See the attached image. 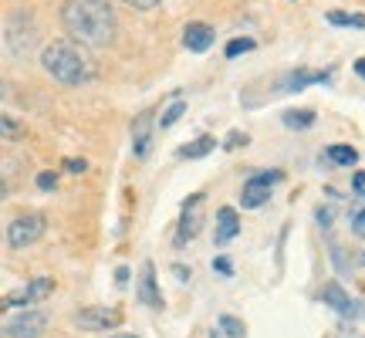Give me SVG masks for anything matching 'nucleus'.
<instances>
[{
  "instance_id": "36",
  "label": "nucleus",
  "mask_w": 365,
  "mask_h": 338,
  "mask_svg": "<svg viewBox=\"0 0 365 338\" xmlns=\"http://www.w3.org/2000/svg\"><path fill=\"white\" fill-rule=\"evenodd\" d=\"M4 95H7V88H4V81H0V98H4Z\"/></svg>"
},
{
  "instance_id": "22",
  "label": "nucleus",
  "mask_w": 365,
  "mask_h": 338,
  "mask_svg": "<svg viewBox=\"0 0 365 338\" xmlns=\"http://www.w3.org/2000/svg\"><path fill=\"white\" fill-rule=\"evenodd\" d=\"M220 328H223V335H230V338H244V335H247V332H244V322H240V318H234V314H223Z\"/></svg>"
},
{
  "instance_id": "35",
  "label": "nucleus",
  "mask_w": 365,
  "mask_h": 338,
  "mask_svg": "<svg viewBox=\"0 0 365 338\" xmlns=\"http://www.w3.org/2000/svg\"><path fill=\"white\" fill-rule=\"evenodd\" d=\"M112 338H139V335H132V332H118V335H112Z\"/></svg>"
},
{
  "instance_id": "13",
  "label": "nucleus",
  "mask_w": 365,
  "mask_h": 338,
  "mask_svg": "<svg viewBox=\"0 0 365 338\" xmlns=\"http://www.w3.org/2000/svg\"><path fill=\"white\" fill-rule=\"evenodd\" d=\"M322 301H325L331 312H339V314H352L355 312V301L349 298V291H345L341 285H335V281L322 287Z\"/></svg>"
},
{
  "instance_id": "8",
  "label": "nucleus",
  "mask_w": 365,
  "mask_h": 338,
  "mask_svg": "<svg viewBox=\"0 0 365 338\" xmlns=\"http://www.w3.org/2000/svg\"><path fill=\"white\" fill-rule=\"evenodd\" d=\"M196 207H200V193H193L186 203H182V213H180V234H176V244H190L196 234H200V227H203V220H200V213H196Z\"/></svg>"
},
{
  "instance_id": "28",
  "label": "nucleus",
  "mask_w": 365,
  "mask_h": 338,
  "mask_svg": "<svg viewBox=\"0 0 365 338\" xmlns=\"http://www.w3.org/2000/svg\"><path fill=\"white\" fill-rule=\"evenodd\" d=\"M65 169L68 173H75V176H81V173L88 169V163H85V159H65Z\"/></svg>"
},
{
  "instance_id": "27",
  "label": "nucleus",
  "mask_w": 365,
  "mask_h": 338,
  "mask_svg": "<svg viewBox=\"0 0 365 338\" xmlns=\"http://www.w3.org/2000/svg\"><path fill=\"white\" fill-rule=\"evenodd\" d=\"M352 190H355V196H362L365 200V169H359L352 176Z\"/></svg>"
},
{
  "instance_id": "4",
  "label": "nucleus",
  "mask_w": 365,
  "mask_h": 338,
  "mask_svg": "<svg viewBox=\"0 0 365 338\" xmlns=\"http://www.w3.org/2000/svg\"><path fill=\"white\" fill-rule=\"evenodd\" d=\"M44 328H48V314L44 312H21L0 328V338H41Z\"/></svg>"
},
{
  "instance_id": "33",
  "label": "nucleus",
  "mask_w": 365,
  "mask_h": 338,
  "mask_svg": "<svg viewBox=\"0 0 365 338\" xmlns=\"http://www.w3.org/2000/svg\"><path fill=\"white\" fill-rule=\"evenodd\" d=\"M355 71H359V75L365 78V58H359V61H355Z\"/></svg>"
},
{
  "instance_id": "30",
  "label": "nucleus",
  "mask_w": 365,
  "mask_h": 338,
  "mask_svg": "<svg viewBox=\"0 0 365 338\" xmlns=\"http://www.w3.org/2000/svg\"><path fill=\"white\" fill-rule=\"evenodd\" d=\"M213 267H217L220 274H234V264H230L227 257H217V260H213Z\"/></svg>"
},
{
  "instance_id": "21",
  "label": "nucleus",
  "mask_w": 365,
  "mask_h": 338,
  "mask_svg": "<svg viewBox=\"0 0 365 338\" xmlns=\"http://www.w3.org/2000/svg\"><path fill=\"white\" fill-rule=\"evenodd\" d=\"M257 48V41L254 38H234L230 44H227V58H240V54H247Z\"/></svg>"
},
{
  "instance_id": "37",
  "label": "nucleus",
  "mask_w": 365,
  "mask_h": 338,
  "mask_svg": "<svg viewBox=\"0 0 365 338\" xmlns=\"http://www.w3.org/2000/svg\"><path fill=\"white\" fill-rule=\"evenodd\" d=\"M359 260H362V267H365V250H362V257H359Z\"/></svg>"
},
{
  "instance_id": "11",
  "label": "nucleus",
  "mask_w": 365,
  "mask_h": 338,
  "mask_svg": "<svg viewBox=\"0 0 365 338\" xmlns=\"http://www.w3.org/2000/svg\"><path fill=\"white\" fill-rule=\"evenodd\" d=\"M237 234H240V217H237V210L234 207H220L217 210V234H213L217 247L230 244Z\"/></svg>"
},
{
  "instance_id": "10",
  "label": "nucleus",
  "mask_w": 365,
  "mask_h": 338,
  "mask_svg": "<svg viewBox=\"0 0 365 338\" xmlns=\"http://www.w3.org/2000/svg\"><path fill=\"white\" fill-rule=\"evenodd\" d=\"M213 41H217V34H213V27L210 24H200V21H193V24L182 27V44L190 48V51L203 54L213 48Z\"/></svg>"
},
{
  "instance_id": "17",
  "label": "nucleus",
  "mask_w": 365,
  "mask_h": 338,
  "mask_svg": "<svg viewBox=\"0 0 365 338\" xmlns=\"http://www.w3.org/2000/svg\"><path fill=\"white\" fill-rule=\"evenodd\" d=\"M325 156L331 159L335 166H355V163H359V153H355L352 145H331Z\"/></svg>"
},
{
  "instance_id": "14",
  "label": "nucleus",
  "mask_w": 365,
  "mask_h": 338,
  "mask_svg": "<svg viewBox=\"0 0 365 338\" xmlns=\"http://www.w3.org/2000/svg\"><path fill=\"white\" fill-rule=\"evenodd\" d=\"M132 143H135V156L149 153V143H153V112H143L132 122Z\"/></svg>"
},
{
  "instance_id": "15",
  "label": "nucleus",
  "mask_w": 365,
  "mask_h": 338,
  "mask_svg": "<svg viewBox=\"0 0 365 338\" xmlns=\"http://www.w3.org/2000/svg\"><path fill=\"white\" fill-rule=\"evenodd\" d=\"M213 139L210 135H200V139H193V143H186V145H180V153L176 156L180 159H203V156H210L213 153Z\"/></svg>"
},
{
  "instance_id": "31",
  "label": "nucleus",
  "mask_w": 365,
  "mask_h": 338,
  "mask_svg": "<svg viewBox=\"0 0 365 338\" xmlns=\"http://www.w3.org/2000/svg\"><path fill=\"white\" fill-rule=\"evenodd\" d=\"M173 274H176V281H182V285L190 281V267H182V264H176V267H173Z\"/></svg>"
},
{
  "instance_id": "12",
  "label": "nucleus",
  "mask_w": 365,
  "mask_h": 338,
  "mask_svg": "<svg viewBox=\"0 0 365 338\" xmlns=\"http://www.w3.org/2000/svg\"><path fill=\"white\" fill-rule=\"evenodd\" d=\"M267 200H271V186H267L261 176H250V180L244 183V193H240V207L257 210V207H264Z\"/></svg>"
},
{
  "instance_id": "34",
  "label": "nucleus",
  "mask_w": 365,
  "mask_h": 338,
  "mask_svg": "<svg viewBox=\"0 0 365 338\" xmlns=\"http://www.w3.org/2000/svg\"><path fill=\"white\" fill-rule=\"evenodd\" d=\"M4 200H7V183L0 180V203H4Z\"/></svg>"
},
{
  "instance_id": "1",
  "label": "nucleus",
  "mask_w": 365,
  "mask_h": 338,
  "mask_svg": "<svg viewBox=\"0 0 365 338\" xmlns=\"http://www.w3.org/2000/svg\"><path fill=\"white\" fill-rule=\"evenodd\" d=\"M61 24L68 38L81 48H105L115 41L118 17L108 0H65L61 4Z\"/></svg>"
},
{
  "instance_id": "3",
  "label": "nucleus",
  "mask_w": 365,
  "mask_h": 338,
  "mask_svg": "<svg viewBox=\"0 0 365 338\" xmlns=\"http://www.w3.org/2000/svg\"><path fill=\"white\" fill-rule=\"evenodd\" d=\"M44 227H48V220H44L41 213H24V217H17V220L7 227V244H11L14 250L31 247L34 240H41Z\"/></svg>"
},
{
  "instance_id": "19",
  "label": "nucleus",
  "mask_w": 365,
  "mask_h": 338,
  "mask_svg": "<svg viewBox=\"0 0 365 338\" xmlns=\"http://www.w3.org/2000/svg\"><path fill=\"white\" fill-rule=\"evenodd\" d=\"M328 24H335V27H365V14H341V11H331V14H328Z\"/></svg>"
},
{
  "instance_id": "25",
  "label": "nucleus",
  "mask_w": 365,
  "mask_h": 338,
  "mask_svg": "<svg viewBox=\"0 0 365 338\" xmlns=\"http://www.w3.org/2000/svg\"><path fill=\"white\" fill-rule=\"evenodd\" d=\"M129 7H135V11H156L163 0H125Z\"/></svg>"
},
{
  "instance_id": "5",
  "label": "nucleus",
  "mask_w": 365,
  "mask_h": 338,
  "mask_svg": "<svg viewBox=\"0 0 365 338\" xmlns=\"http://www.w3.org/2000/svg\"><path fill=\"white\" fill-rule=\"evenodd\" d=\"M51 277H34V281H27L21 291H14L4 298V308H24V304H38L51 295Z\"/></svg>"
},
{
  "instance_id": "16",
  "label": "nucleus",
  "mask_w": 365,
  "mask_h": 338,
  "mask_svg": "<svg viewBox=\"0 0 365 338\" xmlns=\"http://www.w3.org/2000/svg\"><path fill=\"white\" fill-rule=\"evenodd\" d=\"M284 126H287V129H312V126H314V112H312V108H287V112H284Z\"/></svg>"
},
{
  "instance_id": "9",
  "label": "nucleus",
  "mask_w": 365,
  "mask_h": 338,
  "mask_svg": "<svg viewBox=\"0 0 365 338\" xmlns=\"http://www.w3.org/2000/svg\"><path fill=\"white\" fill-rule=\"evenodd\" d=\"M331 81V71H308V68H294V71H287L284 75V91H304L312 88V85H328Z\"/></svg>"
},
{
  "instance_id": "23",
  "label": "nucleus",
  "mask_w": 365,
  "mask_h": 338,
  "mask_svg": "<svg viewBox=\"0 0 365 338\" xmlns=\"http://www.w3.org/2000/svg\"><path fill=\"white\" fill-rule=\"evenodd\" d=\"M250 139H247V132H230V135H227V149H230V153H234V149H244V145H247Z\"/></svg>"
},
{
  "instance_id": "32",
  "label": "nucleus",
  "mask_w": 365,
  "mask_h": 338,
  "mask_svg": "<svg viewBox=\"0 0 365 338\" xmlns=\"http://www.w3.org/2000/svg\"><path fill=\"white\" fill-rule=\"evenodd\" d=\"M125 281H129V267H118V271H115V285L122 287Z\"/></svg>"
},
{
  "instance_id": "26",
  "label": "nucleus",
  "mask_w": 365,
  "mask_h": 338,
  "mask_svg": "<svg viewBox=\"0 0 365 338\" xmlns=\"http://www.w3.org/2000/svg\"><path fill=\"white\" fill-rule=\"evenodd\" d=\"M38 186H41V190H54V186H58V173H41Z\"/></svg>"
},
{
  "instance_id": "6",
  "label": "nucleus",
  "mask_w": 365,
  "mask_h": 338,
  "mask_svg": "<svg viewBox=\"0 0 365 338\" xmlns=\"http://www.w3.org/2000/svg\"><path fill=\"white\" fill-rule=\"evenodd\" d=\"M122 322V314L115 308H81L75 314V325L81 332H108V328H115Z\"/></svg>"
},
{
  "instance_id": "29",
  "label": "nucleus",
  "mask_w": 365,
  "mask_h": 338,
  "mask_svg": "<svg viewBox=\"0 0 365 338\" xmlns=\"http://www.w3.org/2000/svg\"><path fill=\"white\" fill-rule=\"evenodd\" d=\"M314 217H318V223H322V227H331V220H335V210H331V207H322L318 213H314Z\"/></svg>"
},
{
  "instance_id": "7",
  "label": "nucleus",
  "mask_w": 365,
  "mask_h": 338,
  "mask_svg": "<svg viewBox=\"0 0 365 338\" xmlns=\"http://www.w3.org/2000/svg\"><path fill=\"white\" fill-rule=\"evenodd\" d=\"M139 298L143 304H149L153 312H163L166 301H163V291H159V281H156V264L145 260L143 264V277H139Z\"/></svg>"
},
{
  "instance_id": "2",
  "label": "nucleus",
  "mask_w": 365,
  "mask_h": 338,
  "mask_svg": "<svg viewBox=\"0 0 365 338\" xmlns=\"http://www.w3.org/2000/svg\"><path fill=\"white\" fill-rule=\"evenodd\" d=\"M41 68L61 85H88L95 78V61H91L88 48H81L78 41L58 38L51 44H44L41 51Z\"/></svg>"
},
{
  "instance_id": "24",
  "label": "nucleus",
  "mask_w": 365,
  "mask_h": 338,
  "mask_svg": "<svg viewBox=\"0 0 365 338\" xmlns=\"http://www.w3.org/2000/svg\"><path fill=\"white\" fill-rule=\"evenodd\" d=\"M352 234L355 237H365V210H355V213H352Z\"/></svg>"
},
{
  "instance_id": "20",
  "label": "nucleus",
  "mask_w": 365,
  "mask_h": 338,
  "mask_svg": "<svg viewBox=\"0 0 365 338\" xmlns=\"http://www.w3.org/2000/svg\"><path fill=\"white\" fill-rule=\"evenodd\" d=\"M24 135V126L11 116H0V139H21Z\"/></svg>"
},
{
  "instance_id": "18",
  "label": "nucleus",
  "mask_w": 365,
  "mask_h": 338,
  "mask_svg": "<svg viewBox=\"0 0 365 338\" xmlns=\"http://www.w3.org/2000/svg\"><path fill=\"white\" fill-rule=\"evenodd\" d=\"M186 112V102L182 98H173L170 105H166V112L159 116V129H170V126H176V118Z\"/></svg>"
}]
</instances>
